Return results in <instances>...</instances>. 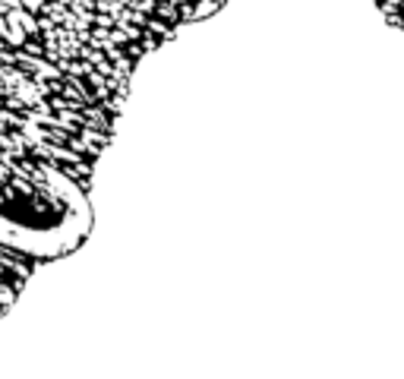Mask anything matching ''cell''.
<instances>
[{"label": "cell", "instance_id": "7a4b0ae2", "mask_svg": "<svg viewBox=\"0 0 404 379\" xmlns=\"http://www.w3.org/2000/svg\"><path fill=\"white\" fill-rule=\"evenodd\" d=\"M0 76H4V83L10 85V89L16 92V95H19V98H23V101H32V105H35V101H38V89H35V85L29 83V79L23 76V73H13V70H0Z\"/></svg>", "mask_w": 404, "mask_h": 379}, {"label": "cell", "instance_id": "6da1fadb", "mask_svg": "<svg viewBox=\"0 0 404 379\" xmlns=\"http://www.w3.org/2000/svg\"><path fill=\"white\" fill-rule=\"evenodd\" d=\"M92 228L86 193L51 165H10L0 190V246L35 256H63Z\"/></svg>", "mask_w": 404, "mask_h": 379}]
</instances>
